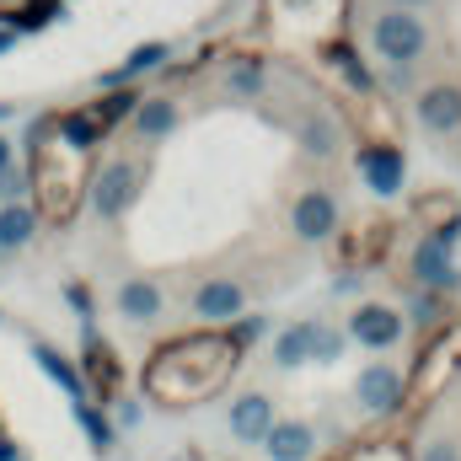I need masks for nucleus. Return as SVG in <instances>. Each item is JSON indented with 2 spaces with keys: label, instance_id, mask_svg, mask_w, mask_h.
I'll use <instances>...</instances> for the list:
<instances>
[{
  "label": "nucleus",
  "instance_id": "1",
  "mask_svg": "<svg viewBox=\"0 0 461 461\" xmlns=\"http://www.w3.org/2000/svg\"><path fill=\"white\" fill-rule=\"evenodd\" d=\"M247 348L230 339L226 328H188V333H172L145 354L140 365V397L167 408V413H188L210 397H221L236 370H241Z\"/></svg>",
  "mask_w": 461,
  "mask_h": 461
},
{
  "label": "nucleus",
  "instance_id": "2",
  "mask_svg": "<svg viewBox=\"0 0 461 461\" xmlns=\"http://www.w3.org/2000/svg\"><path fill=\"white\" fill-rule=\"evenodd\" d=\"M27 177H32V210L43 226H70L81 199H86V183H92V156L70 150L59 134H54V113L32 118L27 123Z\"/></svg>",
  "mask_w": 461,
  "mask_h": 461
},
{
  "label": "nucleus",
  "instance_id": "3",
  "mask_svg": "<svg viewBox=\"0 0 461 461\" xmlns=\"http://www.w3.org/2000/svg\"><path fill=\"white\" fill-rule=\"evenodd\" d=\"M461 381V312H451L435 333H424L402 370V419L435 413Z\"/></svg>",
  "mask_w": 461,
  "mask_h": 461
},
{
  "label": "nucleus",
  "instance_id": "4",
  "mask_svg": "<svg viewBox=\"0 0 461 461\" xmlns=\"http://www.w3.org/2000/svg\"><path fill=\"white\" fill-rule=\"evenodd\" d=\"M365 38H370V54H375L386 70H413V65L429 54V43H435L424 11H402V5H381V11L370 16Z\"/></svg>",
  "mask_w": 461,
  "mask_h": 461
},
{
  "label": "nucleus",
  "instance_id": "5",
  "mask_svg": "<svg viewBox=\"0 0 461 461\" xmlns=\"http://www.w3.org/2000/svg\"><path fill=\"white\" fill-rule=\"evenodd\" d=\"M140 188H145V167L134 161V156H113V161H103L97 172H92V183H86V204L97 210V221H123L129 210H134V199H140Z\"/></svg>",
  "mask_w": 461,
  "mask_h": 461
},
{
  "label": "nucleus",
  "instance_id": "6",
  "mask_svg": "<svg viewBox=\"0 0 461 461\" xmlns=\"http://www.w3.org/2000/svg\"><path fill=\"white\" fill-rule=\"evenodd\" d=\"M354 172L370 188V199H402L408 194V150L402 145H381V140H359L354 145Z\"/></svg>",
  "mask_w": 461,
  "mask_h": 461
},
{
  "label": "nucleus",
  "instance_id": "7",
  "mask_svg": "<svg viewBox=\"0 0 461 461\" xmlns=\"http://www.w3.org/2000/svg\"><path fill=\"white\" fill-rule=\"evenodd\" d=\"M290 230H295V241H306V247H322V241H333L339 226H344V210H339V194L333 188H322V183H306L295 199H290Z\"/></svg>",
  "mask_w": 461,
  "mask_h": 461
},
{
  "label": "nucleus",
  "instance_id": "8",
  "mask_svg": "<svg viewBox=\"0 0 461 461\" xmlns=\"http://www.w3.org/2000/svg\"><path fill=\"white\" fill-rule=\"evenodd\" d=\"M81 375H86V392H92V402H103V408H113L118 397H123V359H118V348L97 333V322H86L81 328Z\"/></svg>",
  "mask_w": 461,
  "mask_h": 461
},
{
  "label": "nucleus",
  "instance_id": "9",
  "mask_svg": "<svg viewBox=\"0 0 461 461\" xmlns=\"http://www.w3.org/2000/svg\"><path fill=\"white\" fill-rule=\"evenodd\" d=\"M344 333H348V344L370 348V354H386V348H397L408 339V322H402V306H392V301H359L348 312Z\"/></svg>",
  "mask_w": 461,
  "mask_h": 461
},
{
  "label": "nucleus",
  "instance_id": "10",
  "mask_svg": "<svg viewBox=\"0 0 461 461\" xmlns=\"http://www.w3.org/2000/svg\"><path fill=\"white\" fill-rule=\"evenodd\" d=\"M354 402H359L365 419H381V424L402 419V370L386 365V359H370L354 375Z\"/></svg>",
  "mask_w": 461,
  "mask_h": 461
},
{
  "label": "nucleus",
  "instance_id": "11",
  "mask_svg": "<svg viewBox=\"0 0 461 461\" xmlns=\"http://www.w3.org/2000/svg\"><path fill=\"white\" fill-rule=\"evenodd\" d=\"M408 226L419 236H435L446 247L461 241V194L456 188H424L408 199Z\"/></svg>",
  "mask_w": 461,
  "mask_h": 461
},
{
  "label": "nucleus",
  "instance_id": "12",
  "mask_svg": "<svg viewBox=\"0 0 461 461\" xmlns=\"http://www.w3.org/2000/svg\"><path fill=\"white\" fill-rule=\"evenodd\" d=\"M317 59L344 81V97H375V92H381V76L365 65V54L354 49V38H348V32L322 38V43H317Z\"/></svg>",
  "mask_w": 461,
  "mask_h": 461
},
{
  "label": "nucleus",
  "instance_id": "13",
  "mask_svg": "<svg viewBox=\"0 0 461 461\" xmlns=\"http://www.w3.org/2000/svg\"><path fill=\"white\" fill-rule=\"evenodd\" d=\"M408 279L424 285V290H440V295H456L461 290V268H456V247L435 241V236H419L413 252H408Z\"/></svg>",
  "mask_w": 461,
  "mask_h": 461
},
{
  "label": "nucleus",
  "instance_id": "14",
  "mask_svg": "<svg viewBox=\"0 0 461 461\" xmlns=\"http://www.w3.org/2000/svg\"><path fill=\"white\" fill-rule=\"evenodd\" d=\"M344 113H333L328 103H306L301 118H295V145H301V156H312V161H333L339 150H344Z\"/></svg>",
  "mask_w": 461,
  "mask_h": 461
},
{
  "label": "nucleus",
  "instance_id": "15",
  "mask_svg": "<svg viewBox=\"0 0 461 461\" xmlns=\"http://www.w3.org/2000/svg\"><path fill=\"white\" fill-rule=\"evenodd\" d=\"M413 123L424 134H461V81H429L413 92Z\"/></svg>",
  "mask_w": 461,
  "mask_h": 461
},
{
  "label": "nucleus",
  "instance_id": "16",
  "mask_svg": "<svg viewBox=\"0 0 461 461\" xmlns=\"http://www.w3.org/2000/svg\"><path fill=\"white\" fill-rule=\"evenodd\" d=\"M397 241V226L392 221H359L354 230H339V268H381L386 252Z\"/></svg>",
  "mask_w": 461,
  "mask_h": 461
},
{
  "label": "nucleus",
  "instance_id": "17",
  "mask_svg": "<svg viewBox=\"0 0 461 461\" xmlns=\"http://www.w3.org/2000/svg\"><path fill=\"white\" fill-rule=\"evenodd\" d=\"M241 312H247V285H236L226 274H210V279L194 285V317L204 328H226L230 317H241Z\"/></svg>",
  "mask_w": 461,
  "mask_h": 461
},
{
  "label": "nucleus",
  "instance_id": "18",
  "mask_svg": "<svg viewBox=\"0 0 461 461\" xmlns=\"http://www.w3.org/2000/svg\"><path fill=\"white\" fill-rule=\"evenodd\" d=\"M274 424H279V408H274L268 392H241L226 413V429H230L236 446H263V435H268Z\"/></svg>",
  "mask_w": 461,
  "mask_h": 461
},
{
  "label": "nucleus",
  "instance_id": "19",
  "mask_svg": "<svg viewBox=\"0 0 461 461\" xmlns=\"http://www.w3.org/2000/svg\"><path fill=\"white\" fill-rule=\"evenodd\" d=\"M167 59H172V43H167V38L134 43V49L123 54V65H113V70H103V76H97V92H113V86H140L145 76L167 70Z\"/></svg>",
  "mask_w": 461,
  "mask_h": 461
},
{
  "label": "nucleus",
  "instance_id": "20",
  "mask_svg": "<svg viewBox=\"0 0 461 461\" xmlns=\"http://www.w3.org/2000/svg\"><path fill=\"white\" fill-rule=\"evenodd\" d=\"M263 461H317L322 451V440H317V429L306 424V419H279L268 435H263Z\"/></svg>",
  "mask_w": 461,
  "mask_h": 461
},
{
  "label": "nucleus",
  "instance_id": "21",
  "mask_svg": "<svg viewBox=\"0 0 461 461\" xmlns=\"http://www.w3.org/2000/svg\"><path fill=\"white\" fill-rule=\"evenodd\" d=\"M27 354H32V365H38L70 402H86V397H92V392H86V375H81V365H76V354H65V348L49 344V339H32Z\"/></svg>",
  "mask_w": 461,
  "mask_h": 461
},
{
  "label": "nucleus",
  "instance_id": "22",
  "mask_svg": "<svg viewBox=\"0 0 461 461\" xmlns=\"http://www.w3.org/2000/svg\"><path fill=\"white\" fill-rule=\"evenodd\" d=\"M113 306H118V317H123V322L150 328V322H161V312H167V290H161L156 279L134 274V279H123V285H118Z\"/></svg>",
  "mask_w": 461,
  "mask_h": 461
},
{
  "label": "nucleus",
  "instance_id": "23",
  "mask_svg": "<svg viewBox=\"0 0 461 461\" xmlns=\"http://www.w3.org/2000/svg\"><path fill=\"white\" fill-rule=\"evenodd\" d=\"M54 134H59L70 150H81V156H97V150L113 140V134L97 123V113H92L86 103H81V108H65V113H54Z\"/></svg>",
  "mask_w": 461,
  "mask_h": 461
},
{
  "label": "nucleus",
  "instance_id": "24",
  "mask_svg": "<svg viewBox=\"0 0 461 461\" xmlns=\"http://www.w3.org/2000/svg\"><path fill=\"white\" fill-rule=\"evenodd\" d=\"M183 123V108H177V97H167V92H156V97H140V108L129 118V129H134V140H167L172 129Z\"/></svg>",
  "mask_w": 461,
  "mask_h": 461
},
{
  "label": "nucleus",
  "instance_id": "25",
  "mask_svg": "<svg viewBox=\"0 0 461 461\" xmlns=\"http://www.w3.org/2000/svg\"><path fill=\"white\" fill-rule=\"evenodd\" d=\"M317 328H322V317H301V322L279 328V333H274V365H279V370H301V365H312Z\"/></svg>",
  "mask_w": 461,
  "mask_h": 461
},
{
  "label": "nucleus",
  "instance_id": "26",
  "mask_svg": "<svg viewBox=\"0 0 461 461\" xmlns=\"http://www.w3.org/2000/svg\"><path fill=\"white\" fill-rule=\"evenodd\" d=\"M70 419H76V429L86 435V446H92V456H113V446H118V424H113V413L103 408V402H70Z\"/></svg>",
  "mask_w": 461,
  "mask_h": 461
},
{
  "label": "nucleus",
  "instance_id": "27",
  "mask_svg": "<svg viewBox=\"0 0 461 461\" xmlns=\"http://www.w3.org/2000/svg\"><path fill=\"white\" fill-rule=\"evenodd\" d=\"M446 317H451V295L424 290V285H413V290H408V301H402V322H408L419 339H424V333H435Z\"/></svg>",
  "mask_w": 461,
  "mask_h": 461
},
{
  "label": "nucleus",
  "instance_id": "28",
  "mask_svg": "<svg viewBox=\"0 0 461 461\" xmlns=\"http://www.w3.org/2000/svg\"><path fill=\"white\" fill-rule=\"evenodd\" d=\"M38 210H32V199H22V204H0V258L5 252H22V247H32V236H38Z\"/></svg>",
  "mask_w": 461,
  "mask_h": 461
},
{
  "label": "nucleus",
  "instance_id": "29",
  "mask_svg": "<svg viewBox=\"0 0 461 461\" xmlns=\"http://www.w3.org/2000/svg\"><path fill=\"white\" fill-rule=\"evenodd\" d=\"M328 461H413V446L402 435H365V440H348L344 451H333Z\"/></svg>",
  "mask_w": 461,
  "mask_h": 461
},
{
  "label": "nucleus",
  "instance_id": "30",
  "mask_svg": "<svg viewBox=\"0 0 461 461\" xmlns=\"http://www.w3.org/2000/svg\"><path fill=\"white\" fill-rule=\"evenodd\" d=\"M140 97H145L140 86H113V92H97V97H92L86 108L97 113V123H103L108 134H113V129H123V123L134 118V108H140Z\"/></svg>",
  "mask_w": 461,
  "mask_h": 461
},
{
  "label": "nucleus",
  "instance_id": "31",
  "mask_svg": "<svg viewBox=\"0 0 461 461\" xmlns=\"http://www.w3.org/2000/svg\"><path fill=\"white\" fill-rule=\"evenodd\" d=\"M5 22L27 38V32H43V27H54V22H65V0H22V5H11L5 11Z\"/></svg>",
  "mask_w": 461,
  "mask_h": 461
},
{
  "label": "nucleus",
  "instance_id": "32",
  "mask_svg": "<svg viewBox=\"0 0 461 461\" xmlns=\"http://www.w3.org/2000/svg\"><path fill=\"white\" fill-rule=\"evenodd\" d=\"M226 86H230V97H236V103H258V97L268 92V59H252V54H247V59H236Z\"/></svg>",
  "mask_w": 461,
  "mask_h": 461
},
{
  "label": "nucleus",
  "instance_id": "33",
  "mask_svg": "<svg viewBox=\"0 0 461 461\" xmlns=\"http://www.w3.org/2000/svg\"><path fill=\"white\" fill-rule=\"evenodd\" d=\"M344 354H348V333L333 328V322H322L317 328V344H312V365H339Z\"/></svg>",
  "mask_w": 461,
  "mask_h": 461
},
{
  "label": "nucleus",
  "instance_id": "34",
  "mask_svg": "<svg viewBox=\"0 0 461 461\" xmlns=\"http://www.w3.org/2000/svg\"><path fill=\"white\" fill-rule=\"evenodd\" d=\"M226 333H230L241 348H258L263 339H268V317H258V312L247 317V312H241V317H230V322H226Z\"/></svg>",
  "mask_w": 461,
  "mask_h": 461
},
{
  "label": "nucleus",
  "instance_id": "35",
  "mask_svg": "<svg viewBox=\"0 0 461 461\" xmlns=\"http://www.w3.org/2000/svg\"><path fill=\"white\" fill-rule=\"evenodd\" d=\"M65 306L76 312V322H81V328H86V322H97V295H92V285L70 279V285H65Z\"/></svg>",
  "mask_w": 461,
  "mask_h": 461
},
{
  "label": "nucleus",
  "instance_id": "36",
  "mask_svg": "<svg viewBox=\"0 0 461 461\" xmlns=\"http://www.w3.org/2000/svg\"><path fill=\"white\" fill-rule=\"evenodd\" d=\"M22 199H32V177H27V167H5L0 172V204H22Z\"/></svg>",
  "mask_w": 461,
  "mask_h": 461
},
{
  "label": "nucleus",
  "instance_id": "37",
  "mask_svg": "<svg viewBox=\"0 0 461 461\" xmlns=\"http://www.w3.org/2000/svg\"><path fill=\"white\" fill-rule=\"evenodd\" d=\"M413 461H461V446L451 440V435H435V440L413 446Z\"/></svg>",
  "mask_w": 461,
  "mask_h": 461
},
{
  "label": "nucleus",
  "instance_id": "38",
  "mask_svg": "<svg viewBox=\"0 0 461 461\" xmlns=\"http://www.w3.org/2000/svg\"><path fill=\"white\" fill-rule=\"evenodd\" d=\"M108 413H113L118 429H140V419H145V402H140V397H118Z\"/></svg>",
  "mask_w": 461,
  "mask_h": 461
},
{
  "label": "nucleus",
  "instance_id": "39",
  "mask_svg": "<svg viewBox=\"0 0 461 461\" xmlns=\"http://www.w3.org/2000/svg\"><path fill=\"white\" fill-rule=\"evenodd\" d=\"M359 285H365V274H359V268H339V274H333V295H354Z\"/></svg>",
  "mask_w": 461,
  "mask_h": 461
},
{
  "label": "nucleus",
  "instance_id": "40",
  "mask_svg": "<svg viewBox=\"0 0 461 461\" xmlns=\"http://www.w3.org/2000/svg\"><path fill=\"white\" fill-rule=\"evenodd\" d=\"M16 43H22V32H16V27L5 22V11H0V54H11Z\"/></svg>",
  "mask_w": 461,
  "mask_h": 461
},
{
  "label": "nucleus",
  "instance_id": "41",
  "mask_svg": "<svg viewBox=\"0 0 461 461\" xmlns=\"http://www.w3.org/2000/svg\"><path fill=\"white\" fill-rule=\"evenodd\" d=\"M5 167H16V140L0 134V172H5Z\"/></svg>",
  "mask_w": 461,
  "mask_h": 461
},
{
  "label": "nucleus",
  "instance_id": "42",
  "mask_svg": "<svg viewBox=\"0 0 461 461\" xmlns=\"http://www.w3.org/2000/svg\"><path fill=\"white\" fill-rule=\"evenodd\" d=\"M386 5H402V11H424V5H435V0H386Z\"/></svg>",
  "mask_w": 461,
  "mask_h": 461
},
{
  "label": "nucleus",
  "instance_id": "43",
  "mask_svg": "<svg viewBox=\"0 0 461 461\" xmlns=\"http://www.w3.org/2000/svg\"><path fill=\"white\" fill-rule=\"evenodd\" d=\"M16 118V103H0V123H11Z\"/></svg>",
  "mask_w": 461,
  "mask_h": 461
},
{
  "label": "nucleus",
  "instance_id": "44",
  "mask_svg": "<svg viewBox=\"0 0 461 461\" xmlns=\"http://www.w3.org/2000/svg\"><path fill=\"white\" fill-rule=\"evenodd\" d=\"M167 461H199V456H194V451H183V456H167Z\"/></svg>",
  "mask_w": 461,
  "mask_h": 461
},
{
  "label": "nucleus",
  "instance_id": "45",
  "mask_svg": "<svg viewBox=\"0 0 461 461\" xmlns=\"http://www.w3.org/2000/svg\"><path fill=\"white\" fill-rule=\"evenodd\" d=\"M0 435H5V424H0Z\"/></svg>",
  "mask_w": 461,
  "mask_h": 461
},
{
  "label": "nucleus",
  "instance_id": "46",
  "mask_svg": "<svg viewBox=\"0 0 461 461\" xmlns=\"http://www.w3.org/2000/svg\"><path fill=\"white\" fill-rule=\"evenodd\" d=\"M65 5H70V0H65Z\"/></svg>",
  "mask_w": 461,
  "mask_h": 461
},
{
  "label": "nucleus",
  "instance_id": "47",
  "mask_svg": "<svg viewBox=\"0 0 461 461\" xmlns=\"http://www.w3.org/2000/svg\"><path fill=\"white\" fill-rule=\"evenodd\" d=\"M0 322H5V317H0Z\"/></svg>",
  "mask_w": 461,
  "mask_h": 461
},
{
  "label": "nucleus",
  "instance_id": "48",
  "mask_svg": "<svg viewBox=\"0 0 461 461\" xmlns=\"http://www.w3.org/2000/svg\"><path fill=\"white\" fill-rule=\"evenodd\" d=\"M199 461H204V456H199Z\"/></svg>",
  "mask_w": 461,
  "mask_h": 461
}]
</instances>
